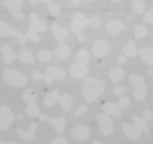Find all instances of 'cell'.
<instances>
[{
	"label": "cell",
	"mask_w": 153,
	"mask_h": 144,
	"mask_svg": "<svg viewBox=\"0 0 153 144\" xmlns=\"http://www.w3.org/2000/svg\"><path fill=\"white\" fill-rule=\"evenodd\" d=\"M104 91H105V82L100 79H96V77H88L85 80L83 86H81V93H83V98L86 103L97 101Z\"/></svg>",
	"instance_id": "1"
},
{
	"label": "cell",
	"mask_w": 153,
	"mask_h": 144,
	"mask_svg": "<svg viewBox=\"0 0 153 144\" xmlns=\"http://www.w3.org/2000/svg\"><path fill=\"white\" fill-rule=\"evenodd\" d=\"M121 130H123V133L126 134L129 139H139L142 133H148L147 122L142 117H139V115H132V125L123 123Z\"/></svg>",
	"instance_id": "2"
},
{
	"label": "cell",
	"mask_w": 153,
	"mask_h": 144,
	"mask_svg": "<svg viewBox=\"0 0 153 144\" xmlns=\"http://www.w3.org/2000/svg\"><path fill=\"white\" fill-rule=\"evenodd\" d=\"M3 80L7 82L10 86H14V88H24V86L27 85V77L22 74V72H19L16 69H11V67H8V69L3 70Z\"/></svg>",
	"instance_id": "3"
},
{
	"label": "cell",
	"mask_w": 153,
	"mask_h": 144,
	"mask_svg": "<svg viewBox=\"0 0 153 144\" xmlns=\"http://www.w3.org/2000/svg\"><path fill=\"white\" fill-rule=\"evenodd\" d=\"M29 19H30V26H29V31H27V38L37 43L40 40V38H38V32H46L48 26L37 16V13H30Z\"/></svg>",
	"instance_id": "4"
},
{
	"label": "cell",
	"mask_w": 153,
	"mask_h": 144,
	"mask_svg": "<svg viewBox=\"0 0 153 144\" xmlns=\"http://www.w3.org/2000/svg\"><path fill=\"white\" fill-rule=\"evenodd\" d=\"M129 82L134 86V99L136 101H143L147 98V85L143 77L137 75V74H131L129 75Z\"/></svg>",
	"instance_id": "5"
},
{
	"label": "cell",
	"mask_w": 153,
	"mask_h": 144,
	"mask_svg": "<svg viewBox=\"0 0 153 144\" xmlns=\"http://www.w3.org/2000/svg\"><path fill=\"white\" fill-rule=\"evenodd\" d=\"M70 26H72V31H74L76 35H78V40H80V42H83V40H85L83 31L89 26V19L86 18L83 13H75V14H74V18H72Z\"/></svg>",
	"instance_id": "6"
},
{
	"label": "cell",
	"mask_w": 153,
	"mask_h": 144,
	"mask_svg": "<svg viewBox=\"0 0 153 144\" xmlns=\"http://www.w3.org/2000/svg\"><path fill=\"white\" fill-rule=\"evenodd\" d=\"M0 37H14V38H18V42L21 45H26V42L29 40L27 34H22V32L16 31V29H13L5 21H0Z\"/></svg>",
	"instance_id": "7"
},
{
	"label": "cell",
	"mask_w": 153,
	"mask_h": 144,
	"mask_svg": "<svg viewBox=\"0 0 153 144\" xmlns=\"http://www.w3.org/2000/svg\"><path fill=\"white\" fill-rule=\"evenodd\" d=\"M21 118V115H14L8 106H0V131H7L13 120Z\"/></svg>",
	"instance_id": "8"
},
{
	"label": "cell",
	"mask_w": 153,
	"mask_h": 144,
	"mask_svg": "<svg viewBox=\"0 0 153 144\" xmlns=\"http://www.w3.org/2000/svg\"><path fill=\"white\" fill-rule=\"evenodd\" d=\"M65 75H67L65 70H62L61 67L50 66V67L45 70V74H43V80H45L46 83L50 85V83H53V82H56V80H64Z\"/></svg>",
	"instance_id": "9"
},
{
	"label": "cell",
	"mask_w": 153,
	"mask_h": 144,
	"mask_svg": "<svg viewBox=\"0 0 153 144\" xmlns=\"http://www.w3.org/2000/svg\"><path fill=\"white\" fill-rule=\"evenodd\" d=\"M97 123H99V131L104 134V136H108L113 131V122L110 118V115L107 114H99L97 115Z\"/></svg>",
	"instance_id": "10"
},
{
	"label": "cell",
	"mask_w": 153,
	"mask_h": 144,
	"mask_svg": "<svg viewBox=\"0 0 153 144\" xmlns=\"http://www.w3.org/2000/svg\"><path fill=\"white\" fill-rule=\"evenodd\" d=\"M110 53V43L107 40H96L93 43V55L97 58V59H102Z\"/></svg>",
	"instance_id": "11"
},
{
	"label": "cell",
	"mask_w": 153,
	"mask_h": 144,
	"mask_svg": "<svg viewBox=\"0 0 153 144\" xmlns=\"http://www.w3.org/2000/svg\"><path fill=\"white\" fill-rule=\"evenodd\" d=\"M2 5L7 10H10L11 11V14L16 19H22L24 18V14L21 11V7H22V0H3Z\"/></svg>",
	"instance_id": "12"
},
{
	"label": "cell",
	"mask_w": 153,
	"mask_h": 144,
	"mask_svg": "<svg viewBox=\"0 0 153 144\" xmlns=\"http://www.w3.org/2000/svg\"><path fill=\"white\" fill-rule=\"evenodd\" d=\"M69 74H70V77H74L75 80L85 79V77L88 75V67H86V64H81V62H75V64H72V67L69 69Z\"/></svg>",
	"instance_id": "13"
},
{
	"label": "cell",
	"mask_w": 153,
	"mask_h": 144,
	"mask_svg": "<svg viewBox=\"0 0 153 144\" xmlns=\"http://www.w3.org/2000/svg\"><path fill=\"white\" fill-rule=\"evenodd\" d=\"M70 134L75 141H86V139L89 138V128L85 127V125H75V127L72 128Z\"/></svg>",
	"instance_id": "14"
},
{
	"label": "cell",
	"mask_w": 153,
	"mask_h": 144,
	"mask_svg": "<svg viewBox=\"0 0 153 144\" xmlns=\"http://www.w3.org/2000/svg\"><path fill=\"white\" fill-rule=\"evenodd\" d=\"M105 27H107V31L112 34V35H117V34H120L121 31H124V22L121 21V19H110V21L105 24Z\"/></svg>",
	"instance_id": "15"
},
{
	"label": "cell",
	"mask_w": 153,
	"mask_h": 144,
	"mask_svg": "<svg viewBox=\"0 0 153 144\" xmlns=\"http://www.w3.org/2000/svg\"><path fill=\"white\" fill-rule=\"evenodd\" d=\"M46 122H50V123L53 125V128H54L57 133H64V130H65V125H67V120H65V117H64V115H61V117H53V118H50V117H48V120H46Z\"/></svg>",
	"instance_id": "16"
},
{
	"label": "cell",
	"mask_w": 153,
	"mask_h": 144,
	"mask_svg": "<svg viewBox=\"0 0 153 144\" xmlns=\"http://www.w3.org/2000/svg\"><path fill=\"white\" fill-rule=\"evenodd\" d=\"M137 55L140 56V59L145 62L147 66H153V48H150V46L140 48V50L137 51Z\"/></svg>",
	"instance_id": "17"
},
{
	"label": "cell",
	"mask_w": 153,
	"mask_h": 144,
	"mask_svg": "<svg viewBox=\"0 0 153 144\" xmlns=\"http://www.w3.org/2000/svg\"><path fill=\"white\" fill-rule=\"evenodd\" d=\"M38 125L37 123H30L29 130H24V128H18V134L21 136L24 141H32L33 136H35V130H37Z\"/></svg>",
	"instance_id": "18"
},
{
	"label": "cell",
	"mask_w": 153,
	"mask_h": 144,
	"mask_svg": "<svg viewBox=\"0 0 153 144\" xmlns=\"http://www.w3.org/2000/svg\"><path fill=\"white\" fill-rule=\"evenodd\" d=\"M51 31H53L54 37H56L59 42H65V38L69 37V32H67L65 29L62 27L61 24H57V22H53V24H51Z\"/></svg>",
	"instance_id": "19"
},
{
	"label": "cell",
	"mask_w": 153,
	"mask_h": 144,
	"mask_svg": "<svg viewBox=\"0 0 153 144\" xmlns=\"http://www.w3.org/2000/svg\"><path fill=\"white\" fill-rule=\"evenodd\" d=\"M102 112L107 115H115V117H121V109L117 103H105L102 106Z\"/></svg>",
	"instance_id": "20"
},
{
	"label": "cell",
	"mask_w": 153,
	"mask_h": 144,
	"mask_svg": "<svg viewBox=\"0 0 153 144\" xmlns=\"http://www.w3.org/2000/svg\"><path fill=\"white\" fill-rule=\"evenodd\" d=\"M0 55H2V59H3L5 64L13 62L14 58H16V55H14L13 50H11V46H8V45H3L2 48H0Z\"/></svg>",
	"instance_id": "21"
},
{
	"label": "cell",
	"mask_w": 153,
	"mask_h": 144,
	"mask_svg": "<svg viewBox=\"0 0 153 144\" xmlns=\"http://www.w3.org/2000/svg\"><path fill=\"white\" fill-rule=\"evenodd\" d=\"M54 56L59 58V59H65V58L70 56V48L67 46L64 42H59V45H57L56 50H54Z\"/></svg>",
	"instance_id": "22"
},
{
	"label": "cell",
	"mask_w": 153,
	"mask_h": 144,
	"mask_svg": "<svg viewBox=\"0 0 153 144\" xmlns=\"http://www.w3.org/2000/svg\"><path fill=\"white\" fill-rule=\"evenodd\" d=\"M137 51H139V48H137V45H136V42H134V40H129L126 45L123 46V55L126 58L137 56Z\"/></svg>",
	"instance_id": "23"
},
{
	"label": "cell",
	"mask_w": 153,
	"mask_h": 144,
	"mask_svg": "<svg viewBox=\"0 0 153 144\" xmlns=\"http://www.w3.org/2000/svg\"><path fill=\"white\" fill-rule=\"evenodd\" d=\"M59 98H61L59 91H57V90H53V91H50V93H46V94H45V98H43V104L50 107V106L56 104V103H59Z\"/></svg>",
	"instance_id": "24"
},
{
	"label": "cell",
	"mask_w": 153,
	"mask_h": 144,
	"mask_svg": "<svg viewBox=\"0 0 153 144\" xmlns=\"http://www.w3.org/2000/svg\"><path fill=\"white\" fill-rule=\"evenodd\" d=\"M59 103H61V107L64 112H69V110H72V107H74V99H72V96L67 94V93H64L59 98Z\"/></svg>",
	"instance_id": "25"
},
{
	"label": "cell",
	"mask_w": 153,
	"mask_h": 144,
	"mask_svg": "<svg viewBox=\"0 0 153 144\" xmlns=\"http://www.w3.org/2000/svg\"><path fill=\"white\" fill-rule=\"evenodd\" d=\"M18 58L24 62V64H32V62L35 61V56H33L32 51L27 50V48H22V50L18 53Z\"/></svg>",
	"instance_id": "26"
},
{
	"label": "cell",
	"mask_w": 153,
	"mask_h": 144,
	"mask_svg": "<svg viewBox=\"0 0 153 144\" xmlns=\"http://www.w3.org/2000/svg\"><path fill=\"white\" fill-rule=\"evenodd\" d=\"M108 79L112 82L123 80L124 79V69H123V67H113V69L108 72Z\"/></svg>",
	"instance_id": "27"
},
{
	"label": "cell",
	"mask_w": 153,
	"mask_h": 144,
	"mask_svg": "<svg viewBox=\"0 0 153 144\" xmlns=\"http://www.w3.org/2000/svg\"><path fill=\"white\" fill-rule=\"evenodd\" d=\"M131 8H132V13L143 14V13H145V2H143V0H132V2H131Z\"/></svg>",
	"instance_id": "28"
},
{
	"label": "cell",
	"mask_w": 153,
	"mask_h": 144,
	"mask_svg": "<svg viewBox=\"0 0 153 144\" xmlns=\"http://www.w3.org/2000/svg\"><path fill=\"white\" fill-rule=\"evenodd\" d=\"M148 35V29L147 26H142V24H137L136 27H134V38H137V40H140V38H145Z\"/></svg>",
	"instance_id": "29"
},
{
	"label": "cell",
	"mask_w": 153,
	"mask_h": 144,
	"mask_svg": "<svg viewBox=\"0 0 153 144\" xmlns=\"http://www.w3.org/2000/svg\"><path fill=\"white\" fill-rule=\"evenodd\" d=\"M26 115L27 117H38L40 115V109H38L37 103H30L26 106Z\"/></svg>",
	"instance_id": "30"
},
{
	"label": "cell",
	"mask_w": 153,
	"mask_h": 144,
	"mask_svg": "<svg viewBox=\"0 0 153 144\" xmlns=\"http://www.w3.org/2000/svg\"><path fill=\"white\" fill-rule=\"evenodd\" d=\"M76 62H81V64H86L89 62V51L81 48V50L76 51Z\"/></svg>",
	"instance_id": "31"
},
{
	"label": "cell",
	"mask_w": 153,
	"mask_h": 144,
	"mask_svg": "<svg viewBox=\"0 0 153 144\" xmlns=\"http://www.w3.org/2000/svg\"><path fill=\"white\" fill-rule=\"evenodd\" d=\"M37 58H38V61H42V62H51L53 53L50 50H40L37 53Z\"/></svg>",
	"instance_id": "32"
},
{
	"label": "cell",
	"mask_w": 153,
	"mask_h": 144,
	"mask_svg": "<svg viewBox=\"0 0 153 144\" xmlns=\"http://www.w3.org/2000/svg\"><path fill=\"white\" fill-rule=\"evenodd\" d=\"M22 99L26 101L27 104H30V103H35L37 101V93L33 90H26L22 93Z\"/></svg>",
	"instance_id": "33"
},
{
	"label": "cell",
	"mask_w": 153,
	"mask_h": 144,
	"mask_svg": "<svg viewBox=\"0 0 153 144\" xmlns=\"http://www.w3.org/2000/svg\"><path fill=\"white\" fill-rule=\"evenodd\" d=\"M129 104H131V99L128 96H120V103H118L120 109H126V107H129Z\"/></svg>",
	"instance_id": "34"
},
{
	"label": "cell",
	"mask_w": 153,
	"mask_h": 144,
	"mask_svg": "<svg viewBox=\"0 0 153 144\" xmlns=\"http://www.w3.org/2000/svg\"><path fill=\"white\" fill-rule=\"evenodd\" d=\"M143 22L145 24H153V10L143 13Z\"/></svg>",
	"instance_id": "35"
},
{
	"label": "cell",
	"mask_w": 153,
	"mask_h": 144,
	"mask_svg": "<svg viewBox=\"0 0 153 144\" xmlns=\"http://www.w3.org/2000/svg\"><path fill=\"white\" fill-rule=\"evenodd\" d=\"M89 26L93 27V29H99V27H100V19H99L97 16L89 18Z\"/></svg>",
	"instance_id": "36"
},
{
	"label": "cell",
	"mask_w": 153,
	"mask_h": 144,
	"mask_svg": "<svg viewBox=\"0 0 153 144\" xmlns=\"http://www.w3.org/2000/svg\"><path fill=\"white\" fill-rule=\"evenodd\" d=\"M48 10H50V13L53 14V16H57L59 14V11H61V7L57 3H53L51 7H48Z\"/></svg>",
	"instance_id": "37"
},
{
	"label": "cell",
	"mask_w": 153,
	"mask_h": 144,
	"mask_svg": "<svg viewBox=\"0 0 153 144\" xmlns=\"http://www.w3.org/2000/svg\"><path fill=\"white\" fill-rule=\"evenodd\" d=\"M86 110H88V106H80V107L75 109V117H80V115L86 114Z\"/></svg>",
	"instance_id": "38"
},
{
	"label": "cell",
	"mask_w": 153,
	"mask_h": 144,
	"mask_svg": "<svg viewBox=\"0 0 153 144\" xmlns=\"http://www.w3.org/2000/svg\"><path fill=\"white\" fill-rule=\"evenodd\" d=\"M113 93L117 94V96H123V93H124V88L121 85H117V86H113Z\"/></svg>",
	"instance_id": "39"
},
{
	"label": "cell",
	"mask_w": 153,
	"mask_h": 144,
	"mask_svg": "<svg viewBox=\"0 0 153 144\" xmlns=\"http://www.w3.org/2000/svg\"><path fill=\"white\" fill-rule=\"evenodd\" d=\"M32 79L38 82V80H42V79H43V74H42L40 70H33V72H32Z\"/></svg>",
	"instance_id": "40"
},
{
	"label": "cell",
	"mask_w": 153,
	"mask_h": 144,
	"mask_svg": "<svg viewBox=\"0 0 153 144\" xmlns=\"http://www.w3.org/2000/svg\"><path fill=\"white\" fill-rule=\"evenodd\" d=\"M51 144H67V141H65V138L57 136V138H54V139L51 141Z\"/></svg>",
	"instance_id": "41"
},
{
	"label": "cell",
	"mask_w": 153,
	"mask_h": 144,
	"mask_svg": "<svg viewBox=\"0 0 153 144\" xmlns=\"http://www.w3.org/2000/svg\"><path fill=\"white\" fill-rule=\"evenodd\" d=\"M143 120H145V122H150V120L153 118V114L150 112V110H145V112H143V117H142Z\"/></svg>",
	"instance_id": "42"
},
{
	"label": "cell",
	"mask_w": 153,
	"mask_h": 144,
	"mask_svg": "<svg viewBox=\"0 0 153 144\" xmlns=\"http://www.w3.org/2000/svg\"><path fill=\"white\" fill-rule=\"evenodd\" d=\"M40 2H45L48 7H51V5L54 3V2H51V0H30V3H40Z\"/></svg>",
	"instance_id": "43"
},
{
	"label": "cell",
	"mask_w": 153,
	"mask_h": 144,
	"mask_svg": "<svg viewBox=\"0 0 153 144\" xmlns=\"http://www.w3.org/2000/svg\"><path fill=\"white\" fill-rule=\"evenodd\" d=\"M124 61H126V56H124V55H121V56L118 58V62H120V64H123Z\"/></svg>",
	"instance_id": "44"
},
{
	"label": "cell",
	"mask_w": 153,
	"mask_h": 144,
	"mask_svg": "<svg viewBox=\"0 0 153 144\" xmlns=\"http://www.w3.org/2000/svg\"><path fill=\"white\" fill-rule=\"evenodd\" d=\"M38 118H40V120H43V122H46V120H48V117H46V115H38Z\"/></svg>",
	"instance_id": "45"
},
{
	"label": "cell",
	"mask_w": 153,
	"mask_h": 144,
	"mask_svg": "<svg viewBox=\"0 0 153 144\" xmlns=\"http://www.w3.org/2000/svg\"><path fill=\"white\" fill-rule=\"evenodd\" d=\"M0 144H16V142H11V141H2V139H0Z\"/></svg>",
	"instance_id": "46"
},
{
	"label": "cell",
	"mask_w": 153,
	"mask_h": 144,
	"mask_svg": "<svg viewBox=\"0 0 153 144\" xmlns=\"http://www.w3.org/2000/svg\"><path fill=\"white\" fill-rule=\"evenodd\" d=\"M81 2V0H72V3H75V5H78Z\"/></svg>",
	"instance_id": "47"
},
{
	"label": "cell",
	"mask_w": 153,
	"mask_h": 144,
	"mask_svg": "<svg viewBox=\"0 0 153 144\" xmlns=\"http://www.w3.org/2000/svg\"><path fill=\"white\" fill-rule=\"evenodd\" d=\"M93 144H104L102 141H93Z\"/></svg>",
	"instance_id": "48"
},
{
	"label": "cell",
	"mask_w": 153,
	"mask_h": 144,
	"mask_svg": "<svg viewBox=\"0 0 153 144\" xmlns=\"http://www.w3.org/2000/svg\"><path fill=\"white\" fill-rule=\"evenodd\" d=\"M112 2H115V3H118V2H121V0H112Z\"/></svg>",
	"instance_id": "49"
},
{
	"label": "cell",
	"mask_w": 153,
	"mask_h": 144,
	"mask_svg": "<svg viewBox=\"0 0 153 144\" xmlns=\"http://www.w3.org/2000/svg\"><path fill=\"white\" fill-rule=\"evenodd\" d=\"M88 2H91V0H88Z\"/></svg>",
	"instance_id": "50"
}]
</instances>
